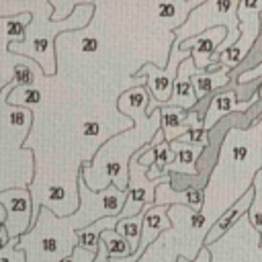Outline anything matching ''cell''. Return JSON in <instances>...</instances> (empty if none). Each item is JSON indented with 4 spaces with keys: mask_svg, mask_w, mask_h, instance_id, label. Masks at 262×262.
<instances>
[{
    "mask_svg": "<svg viewBox=\"0 0 262 262\" xmlns=\"http://www.w3.org/2000/svg\"><path fill=\"white\" fill-rule=\"evenodd\" d=\"M100 242L104 244L106 248V256H108V262L111 260H123V258H129L133 252L129 248V244L115 231V229H104L100 233Z\"/></svg>",
    "mask_w": 262,
    "mask_h": 262,
    "instance_id": "e0dca14e",
    "label": "cell"
},
{
    "mask_svg": "<svg viewBox=\"0 0 262 262\" xmlns=\"http://www.w3.org/2000/svg\"><path fill=\"white\" fill-rule=\"evenodd\" d=\"M254 196H256V190H254V188H248L246 194H242L239 201H235V203H233V205H231V207H229V209H227V211H225V213L211 225V229L205 233V246H207V248H209L215 239H219V237H221V235H223V233H225V231H227V229H229V227H231V225H233L246 211H250Z\"/></svg>",
    "mask_w": 262,
    "mask_h": 262,
    "instance_id": "7c38bea8",
    "label": "cell"
},
{
    "mask_svg": "<svg viewBox=\"0 0 262 262\" xmlns=\"http://www.w3.org/2000/svg\"><path fill=\"white\" fill-rule=\"evenodd\" d=\"M260 35H262V12H260Z\"/></svg>",
    "mask_w": 262,
    "mask_h": 262,
    "instance_id": "4316f807",
    "label": "cell"
},
{
    "mask_svg": "<svg viewBox=\"0 0 262 262\" xmlns=\"http://www.w3.org/2000/svg\"><path fill=\"white\" fill-rule=\"evenodd\" d=\"M176 262H211V250H209L207 246H203L194 258H186V256H180Z\"/></svg>",
    "mask_w": 262,
    "mask_h": 262,
    "instance_id": "cb8c5ba5",
    "label": "cell"
},
{
    "mask_svg": "<svg viewBox=\"0 0 262 262\" xmlns=\"http://www.w3.org/2000/svg\"><path fill=\"white\" fill-rule=\"evenodd\" d=\"M237 25H239L237 23V0H211V2H201L188 14L184 25H180L172 33H174V39L178 43H182L190 37H196V35L209 31V29L223 27L227 31V37L215 51V55L219 57L225 49H229L237 41V37H239Z\"/></svg>",
    "mask_w": 262,
    "mask_h": 262,
    "instance_id": "7a4b0ae2",
    "label": "cell"
},
{
    "mask_svg": "<svg viewBox=\"0 0 262 262\" xmlns=\"http://www.w3.org/2000/svg\"><path fill=\"white\" fill-rule=\"evenodd\" d=\"M172 151L176 154V160L166 168V174H190V176H196L199 170H196V160L199 156L203 154V147H194V145H184L180 141H172L170 143Z\"/></svg>",
    "mask_w": 262,
    "mask_h": 262,
    "instance_id": "5bb4252c",
    "label": "cell"
},
{
    "mask_svg": "<svg viewBox=\"0 0 262 262\" xmlns=\"http://www.w3.org/2000/svg\"><path fill=\"white\" fill-rule=\"evenodd\" d=\"M82 131H84L86 137H92V135L98 133V123H96V121H88V123L82 125Z\"/></svg>",
    "mask_w": 262,
    "mask_h": 262,
    "instance_id": "484cf974",
    "label": "cell"
},
{
    "mask_svg": "<svg viewBox=\"0 0 262 262\" xmlns=\"http://www.w3.org/2000/svg\"><path fill=\"white\" fill-rule=\"evenodd\" d=\"M160 129L168 143L176 141L188 129H203V111H182L178 106H160Z\"/></svg>",
    "mask_w": 262,
    "mask_h": 262,
    "instance_id": "ba28073f",
    "label": "cell"
},
{
    "mask_svg": "<svg viewBox=\"0 0 262 262\" xmlns=\"http://www.w3.org/2000/svg\"><path fill=\"white\" fill-rule=\"evenodd\" d=\"M260 12H262V0H239L237 2L239 37L229 49H225L219 55V66H225L231 70L246 59L256 37L260 35Z\"/></svg>",
    "mask_w": 262,
    "mask_h": 262,
    "instance_id": "277c9868",
    "label": "cell"
},
{
    "mask_svg": "<svg viewBox=\"0 0 262 262\" xmlns=\"http://www.w3.org/2000/svg\"><path fill=\"white\" fill-rule=\"evenodd\" d=\"M0 205L6 209L4 229L8 239H18L27 229H31V209L33 196L29 188H8L0 192Z\"/></svg>",
    "mask_w": 262,
    "mask_h": 262,
    "instance_id": "8992f818",
    "label": "cell"
},
{
    "mask_svg": "<svg viewBox=\"0 0 262 262\" xmlns=\"http://www.w3.org/2000/svg\"><path fill=\"white\" fill-rule=\"evenodd\" d=\"M178 45L180 43L174 39L172 45H170L168 63H166L164 70L154 66V63H145L133 74V78H145V86H147V92H149V100H147V106H145V117H149L154 111H158L160 106H164L170 100L174 80H176V74H178V66L184 59L190 57V53L182 51Z\"/></svg>",
    "mask_w": 262,
    "mask_h": 262,
    "instance_id": "3957f363",
    "label": "cell"
},
{
    "mask_svg": "<svg viewBox=\"0 0 262 262\" xmlns=\"http://www.w3.org/2000/svg\"><path fill=\"white\" fill-rule=\"evenodd\" d=\"M258 98H260V92H258V90H254L252 98H248V100H239L237 92H233V90L217 92V94L211 98V102H209V106H207V111H205L203 129H205V131L213 129V127L217 125V121H219L221 117L229 115V113H246L254 102H258Z\"/></svg>",
    "mask_w": 262,
    "mask_h": 262,
    "instance_id": "9c48e42d",
    "label": "cell"
},
{
    "mask_svg": "<svg viewBox=\"0 0 262 262\" xmlns=\"http://www.w3.org/2000/svg\"><path fill=\"white\" fill-rule=\"evenodd\" d=\"M262 78V61L256 66V68H252V70H248V72H242L237 78H235V82H239V84H246V82H252V80H260Z\"/></svg>",
    "mask_w": 262,
    "mask_h": 262,
    "instance_id": "603a6c76",
    "label": "cell"
},
{
    "mask_svg": "<svg viewBox=\"0 0 262 262\" xmlns=\"http://www.w3.org/2000/svg\"><path fill=\"white\" fill-rule=\"evenodd\" d=\"M127 170H129V186H127V199H125V205L121 209L119 219L135 217L145 207H151L154 196H156V186L164 184V182H172V174L162 176L158 180H147V168H143L139 164L135 154L131 156Z\"/></svg>",
    "mask_w": 262,
    "mask_h": 262,
    "instance_id": "5b68a950",
    "label": "cell"
},
{
    "mask_svg": "<svg viewBox=\"0 0 262 262\" xmlns=\"http://www.w3.org/2000/svg\"><path fill=\"white\" fill-rule=\"evenodd\" d=\"M96 4L94 2H82L68 20L61 23H53L51 18H47V14H33L31 23L25 27V37L23 41H12L10 43V51L12 53H20V55H29L33 57L45 76H53L55 74V53H53V39L57 33H61L63 29H80L84 25H88L90 16L80 18V14L94 10Z\"/></svg>",
    "mask_w": 262,
    "mask_h": 262,
    "instance_id": "6da1fadb",
    "label": "cell"
},
{
    "mask_svg": "<svg viewBox=\"0 0 262 262\" xmlns=\"http://www.w3.org/2000/svg\"><path fill=\"white\" fill-rule=\"evenodd\" d=\"M49 2V6H51V20L53 23H61L66 16H70L72 14V10H76L82 2L80 0H47Z\"/></svg>",
    "mask_w": 262,
    "mask_h": 262,
    "instance_id": "d6986e66",
    "label": "cell"
},
{
    "mask_svg": "<svg viewBox=\"0 0 262 262\" xmlns=\"http://www.w3.org/2000/svg\"><path fill=\"white\" fill-rule=\"evenodd\" d=\"M43 100V92L37 88V86H16L8 92L6 96V104L8 106H37L39 102Z\"/></svg>",
    "mask_w": 262,
    "mask_h": 262,
    "instance_id": "ac0fdd59",
    "label": "cell"
},
{
    "mask_svg": "<svg viewBox=\"0 0 262 262\" xmlns=\"http://www.w3.org/2000/svg\"><path fill=\"white\" fill-rule=\"evenodd\" d=\"M141 223H143V211L137 213L135 217L119 219L117 225H115V231L129 244V248H131L133 254L137 252V246H139V239H141Z\"/></svg>",
    "mask_w": 262,
    "mask_h": 262,
    "instance_id": "2e32d148",
    "label": "cell"
},
{
    "mask_svg": "<svg viewBox=\"0 0 262 262\" xmlns=\"http://www.w3.org/2000/svg\"><path fill=\"white\" fill-rule=\"evenodd\" d=\"M229 68L221 66L217 72H205V70H196L192 76H190V84H192V90H194V96L196 100H203L207 96H211L215 90L223 88L229 84Z\"/></svg>",
    "mask_w": 262,
    "mask_h": 262,
    "instance_id": "4fadbf2b",
    "label": "cell"
},
{
    "mask_svg": "<svg viewBox=\"0 0 262 262\" xmlns=\"http://www.w3.org/2000/svg\"><path fill=\"white\" fill-rule=\"evenodd\" d=\"M176 141L184 145H194V147H209V131L205 129H188L184 135H180Z\"/></svg>",
    "mask_w": 262,
    "mask_h": 262,
    "instance_id": "ffe728a7",
    "label": "cell"
},
{
    "mask_svg": "<svg viewBox=\"0 0 262 262\" xmlns=\"http://www.w3.org/2000/svg\"><path fill=\"white\" fill-rule=\"evenodd\" d=\"M196 72L192 59H184L180 66H178V74H176V80H174V88H172V96L170 100L164 104V106H178L182 111H192L199 100L194 96V90H192V84H190V76Z\"/></svg>",
    "mask_w": 262,
    "mask_h": 262,
    "instance_id": "8fae6325",
    "label": "cell"
},
{
    "mask_svg": "<svg viewBox=\"0 0 262 262\" xmlns=\"http://www.w3.org/2000/svg\"><path fill=\"white\" fill-rule=\"evenodd\" d=\"M94 260H96V254H92V252H88V250L76 246V248L72 250V254L66 256V258H61L59 262H94Z\"/></svg>",
    "mask_w": 262,
    "mask_h": 262,
    "instance_id": "7402d4cb",
    "label": "cell"
},
{
    "mask_svg": "<svg viewBox=\"0 0 262 262\" xmlns=\"http://www.w3.org/2000/svg\"><path fill=\"white\" fill-rule=\"evenodd\" d=\"M203 203H205V192L199 186H188L184 190H174L170 186V182H164V184L156 186L154 205H166V207L180 205V207H186V209L199 213Z\"/></svg>",
    "mask_w": 262,
    "mask_h": 262,
    "instance_id": "30bf717a",
    "label": "cell"
},
{
    "mask_svg": "<svg viewBox=\"0 0 262 262\" xmlns=\"http://www.w3.org/2000/svg\"><path fill=\"white\" fill-rule=\"evenodd\" d=\"M151 143H154V164L147 170V180H158L162 176H168L166 168L176 160V154L172 151L170 143L164 139L162 129L156 131V135L151 137Z\"/></svg>",
    "mask_w": 262,
    "mask_h": 262,
    "instance_id": "9a60e30c",
    "label": "cell"
},
{
    "mask_svg": "<svg viewBox=\"0 0 262 262\" xmlns=\"http://www.w3.org/2000/svg\"><path fill=\"white\" fill-rule=\"evenodd\" d=\"M80 47H82V51H84V53H94V51H98V39H96V37H92V35H88V37H84V39H82Z\"/></svg>",
    "mask_w": 262,
    "mask_h": 262,
    "instance_id": "d4e9b609",
    "label": "cell"
},
{
    "mask_svg": "<svg viewBox=\"0 0 262 262\" xmlns=\"http://www.w3.org/2000/svg\"><path fill=\"white\" fill-rule=\"evenodd\" d=\"M31 66L33 63H27V61H23V63L16 66V72H14V78H12V82L16 86H33L35 74H33V68Z\"/></svg>",
    "mask_w": 262,
    "mask_h": 262,
    "instance_id": "44dd1931",
    "label": "cell"
},
{
    "mask_svg": "<svg viewBox=\"0 0 262 262\" xmlns=\"http://www.w3.org/2000/svg\"><path fill=\"white\" fill-rule=\"evenodd\" d=\"M225 37H227V31L223 27H215V29H209V31L196 35V37L182 41L178 47L182 51L190 53V59H192L196 70L217 72L221 66H219V57L215 55V51L225 41Z\"/></svg>",
    "mask_w": 262,
    "mask_h": 262,
    "instance_id": "52a82bcc",
    "label": "cell"
}]
</instances>
